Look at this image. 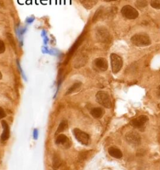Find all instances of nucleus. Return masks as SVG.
Returning a JSON list of instances; mask_svg holds the SVG:
<instances>
[{
  "label": "nucleus",
  "mask_w": 160,
  "mask_h": 170,
  "mask_svg": "<svg viewBox=\"0 0 160 170\" xmlns=\"http://www.w3.org/2000/svg\"><path fill=\"white\" fill-rule=\"evenodd\" d=\"M6 116V114L3 108L0 107V120H1L2 118H5Z\"/></svg>",
  "instance_id": "nucleus-25"
},
{
  "label": "nucleus",
  "mask_w": 160,
  "mask_h": 170,
  "mask_svg": "<svg viewBox=\"0 0 160 170\" xmlns=\"http://www.w3.org/2000/svg\"><path fill=\"white\" fill-rule=\"evenodd\" d=\"M102 14H103V9L101 8H99L94 13L93 18V22H95L97 21V20L100 18V17L101 16Z\"/></svg>",
  "instance_id": "nucleus-22"
},
{
  "label": "nucleus",
  "mask_w": 160,
  "mask_h": 170,
  "mask_svg": "<svg viewBox=\"0 0 160 170\" xmlns=\"http://www.w3.org/2000/svg\"><path fill=\"white\" fill-rule=\"evenodd\" d=\"M37 137H38V131H37L36 130H35V131H34V137H35V139H36Z\"/></svg>",
  "instance_id": "nucleus-27"
},
{
  "label": "nucleus",
  "mask_w": 160,
  "mask_h": 170,
  "mask_svg": "<svg viewBox=\"0 0 160 170\" xmlns=\"http://www.w3.org/2000/svg\"><path fill=\"white\" fill-rule=\"evenodd\" d=\"M131 42L133 45L138 47H146L151 44L150 37L146 33H138L131 38Z\"/></svg>",
  "instance_id": "nucleus-1"
},
{
  "label": "nucleus",
  "mask_w": 160,
  "mask_h": 170,
  "mask_svg": "<svg viewBox=\"0 0 160 170\" xmlns=\"http://www.w3.org/2000/svg\"><path fill=\"white\" fill-rule=\"evenodd\" d=\"M97 2L98 0H83L81 3L85 8L90 9L96 5Z\"/></svg>",
  "instance_id": "nucleus-14"
},
{
  "label": "nucleus",
  "mask_w": 160,
  "mask_h": 170,
  "mask_svg": "<svg viewBox=\"0 0 160 170\" xmlns=\"http://www.w3.org/2000/svg\"><path fill=\"white\" fill-rule=\"evenodd\" d=\"M157 96L159 98H160V85L158 87L157 89Z\"/></svg>",
  "instance_id": "nucleus-26"
},
{
  "label": "nucleus",
  "mask_w": 160,
  "mask_h": 170,
  "mask_svg": "<svg viewBox=\"0 0 160 170\" xmlns=\"http://www.w3.org/2000/svg\"><path fill=\"white\" fill-rule=\"evenodd\" d=\"M96 99L98 104L105 108H110L112 107V103L110 96L104 91H99L96 95Z\"/></svg>",
  "instance_id": "nucleus-2"
},
{
  "label": "nucleus",
  "mask_w": 160,
  "mask_h": 170,
  "mask_svg": "<svg viewBox=\"0 0 160 170\" xmlns=\"http://www.w3.org/2000/svg\"><path fill=\"white\" fill-rule=\"evenodd\" d=\"M68 124L67 121L63 120L61 122L58 126V129H57L56 132V135L65 130L66 129L68 128Z\"/></svg>",
  "instance_id": "nucleus-16"
},
{
  "label": "nucleus",
  "mask_w": 160,
  "mask_h": 170,
  "mask_svg": "<svg viewBox=\"0 0 160 170\" xmlns=\"http://www.w3.org/2000/svg\"><path fill=\"white\" fill-rule=\"evenodd\" d=\"M148 117L146 115H140L138 117L133 119L130 122V124L136 128H140L148 122Z\"/></svg>",
  "instance_id": "nucleus-9"
},
{
  "label": "nucleus",
  "mask_w": 160,
  "mask_h": 170,
  "mask_svg": "<svg viewBox=\"0 0 160 170\" xmlns=\"http://www.w3.org/2000/svg\"><path fill=\"white\" fill-rule=\"evenodd\" d=\"M108 153L112 157L120 159L123 156V153L120 149L115 147H110L108 149Z\"/></svg>",
  "instance_id": "nucleus-12"
},
{
  "label": "nucleus",
  "mask_w": 160,
  "mask_h": 170,
  "mask_svg": "<svg viewBox=\"0 0 160 170\" xmlns=\"http://www.w3.org/2000/svg\"><path fill=\"white\" fill-rule=\"evenodd\" d=\"M68 141V138H67L66 135H64L63 134L60 135L59 136H58V137L56 140V144H65Z\"/></svg>",
  "instance_id": "nucleus-17"
},
{
  "label": "nucleus",
  "mask_w": 160,
  "mask_h": 170,
  "mask_svg": "<svg viewBox=\"0 0 160 170\" xmlns=\"http://www.w3.org/2000/svg\"><path fill=\"white\" fill-rule=\"evenodd\" d=\"M150 5L153 8L160 9V0H151Z\"/></svg>",
  "instance_id": "nucleus-23"
},
{
  "label": "nucleus",
  "mask_w": 160,
  "mask_h": 170,
  "mask_svg": "<svg viewBox=\"0 0 160 170\" xmlns=\"http://www.w3.org/2000/svg\"><path fill=\"white\" fill-rule=\"evenodd\" d=\"M5 50V45L3 41L0 40V54H2Z\"/></svg>",
  "instance_id": "nucleus-24"
},
{
  "label": "nucleus",
  "mask_w": 160,
  "mask_h": 170,
  "mask_svg": "<svg viewBox=\"0 0 160 170\" xmlns=\"http://www.w3.org/2000/svg\"><path fill=\"white\" fill-rule=\"evenodd\" d=\"M92 117L94 118H100L103 115L104 111L100 107L93 108L90 112Z\"/></svg>",
  "instance_id": "nucleus-13"
},
{
  "label": "nucleus",
  "mask_w": 160,
  "mask_h": 170,
  "mask_svg": "<svg viewBox=\"0 0 160 170\" xmlns=\"http://www.w3.org/2000/svg\"><path fill=\"white\" fill-rule=\"evenodd\" d=\"M81 82H76V83H74L73 86H71L69 89H68V90H67V92H66V96H67V95H69V94H71V93H73V92H74V91H75L76 90H77L78 88H80V87H81Z\"/></svg>",
  "instance_id": "nucleus-18"
},
{
  "label": "nucleus",
  "mask_w": 160,
  "mask_h": 170,
  "mask_svg": "<svg viewBox=\"0 0 160 170\" xmlns=\"http://www.w3.org/2000/svg\"><path fill=\"white\" fill-rule=\"evenodd\" d=\"M121 13L125 18L128 19H135L139 15L138 11L135 8L130 5H126L122 8Z\"/></svg>",
  "instance_id": "nucleus-4"
},
{
  "label": "nucleus",
  "mask_w": 160,
  "mask_h": 170,
  "mask_svg": "<svg viewBox=\"0 0 160 170\" xmlns=\"http://www.w3.org/2000/svg\"><path fill=\"white\" fill-rule=\"evenodd\" d=\"M73 135L76 140L81 144L88 145L90 142V136L88 133L81 131L78 128H74L73 130Z\"/></svg>",
  "instance_id": "nucleus-6"
},
{
  "label": "nucleus",
  "mask_w": 160,
  "mask_h": 170,
  "mask_svg": "<svg viewBox=\"0 0 160 170\" xmlns=\"http://www.w3.org/2000/svg\"><path fill=\"white\" fill-rule=\"evenodd\" d=\"M83 35H81L79 37V38H78V39L76 41V42L74 44V45L73 46V47L71 48L70 52H69V56L70 57H71V56L72 55V54L74 52V51H75L76 49L80 46L81 43L82 42V41H83Z\"/></svg>",
  "instance_id": "nucleus-15"
},
{
  "label": "nucleus",
  "mask_w": 160,
  "mask_h": 170,
  "mask_svg": "<svg viewBox=\"0 0 160 170\" xmlns=\"http://www.w3.org/2000/svg\"><path fill=\"white\" fill-rule=\"evenodd\" d=\"M93 66L95 69L102 71H106L108 68V64L106 59L104 57H98L93 61Z\"/></svg>",
  "instance_id": "nucleus-8"
},
{
  "label": "nucleus",
  "mask_w": 160,
  "mask_h": 170,
  "mask_svg": "<svg viewBox=\"0 0 160 170\" xmlns=\"http://www.w3.org/2000/svg\"><path fill=\"white\" fill-rule=\"evenodd\" d=\"M61 164L60 157L58 155H54L53 159V168L54 170L58 169Z\"/></svg>",
  "instance_id": "nucleus-19"
},
{
  "label": "nucleus",
  "mask_w": 160,
  "mask_h": 170,
  "mask_svg": "<svg viewBox=\"0 0 160 170\" xmlns=\"http://www.w3.org/2000/svg\"><path fill=\"white\" fill-rule=\"evenodd\" d=\"M105 1L107 2H110V1H117V0H104Z\"/></svg>",
  "instance_id": "nucleus-28"
},
{
  "label": "nucleus",
  "mask_w": 160,
  "mask_h": 170,
  "mask_svg": "<svg viewBox=\"0 0 160 170\" xmlns=\"http://www.w3.org/2000/svg\"><path fill=\"white\" fill-rule=\"evenodd\" d=\"M1 79H2V74L1 73V72H0V80Z\"/></svg>",
  "instance_id": "nucleus-29"
},
{
  "label": "nucleus",
  "mask_w": 160,
  "mask_h": 170,
  "mask_svg": "<svg viewBox=\"0 0 160 170\" xmlns=\"http://www.w3.org/2000/svg\"><path fill=\"white\" fill-rule=\"evenodd\" d=\"M125 139L129 144L132 146H138L141 144V136L134 131H130L125 135Z\"/></svg>",
  "instance_id": "nucleus-5"
},
{
  "label": "nucleus",
  "mask_w": 160,
  "mask_h": 170,
  "mask_svg": "<svg viewBox=\"0 0 160 170\" xmlns=\"http://www.w3.org/2000/svg\"><path fill=\"white\" fill-rule=\"evenodd\" d=\"M148 5L147 0H137L135 3V5L139 9L145 8Z\"/></svg>",
  "instance_id": "nucleus-20"
},
{
  "label": "nucleus",
  "mask_w": 160,
  "mask_h": 170,
  "mask_svg": "<svg viewBox=\"0 0 160 170\" xmlns=\"http://www.w3.org/2000/svg\"><path fill=\"white\" fill-rule=\"evenodd\" d=\"M6 36H7L10 44H11V46L13 47V48L15 49V50H16V43H15L14 37H13V35L11 33H7L6 34Z\"/></svg>",
  "instance_id": "nucleus-21"
},
{
  "label": "nucleus",
  "mask_w": 160,
  "mask_h": 170,
  "mask_svg": "<svg viewBox=\"0 0 160 170\" xmlns=\"http://www.w3.org/2000/svg\"><path fill=\"white\" fill-rule=\"evenodd\" d=\"M88 58L85 54H80L79 56L76 57L74 61V67L76 69H80V68L83 67L86 65L88 62Z\"/></svg>",
  "instance_id": "nucleus-10"
},
{
  "label": "nucleus",
  "mask_w": 160,
  "mask_h": 170,
  "mask_svg": "<svg viewBox=\"0 0 160 170\" xmlns=\"http://www.w3.org/2000/svg\"><path fill=\"white\" fill-rule=\"evenodd\" d=\"M96 39L101 42H106L110 39V33L108 31L103 27H100L96 30Z\"/></svg>",
  "instance_id": "nucleus-7"
},
{
  "label": "nucleus",
  "mask_w": 160,
  "mask_h": 170,
  "mask_svg": "<svg viewBox=\"0 0 160 170\" xmlns=\"http://www.w3.org/2000/svg\"><path fill=\"white\" fill-rule=\"evenodd\" d=\"M1 125L3 128V131L1 136V141L2 142H4L8 140L9 138V134H10L9 128L7 122H6L5 120H3L1 122Z\"/></svg>",
  "instance_id": "nucleus-11"
},
{
  "label": "nucleus",
  "mask_w": 160,
  "mask_h": 170,
  "mask_svg": "<svg viewBox=\"0 0 160 170\" xmlns=\"http://www.w3.org/2000/svg\"><path fill=\"white\" fill-rule=\"evenodd\" d=\"M111 69L114 74H117L120 71L123 67V59L118 54L112 53L110 55Z\"/></svg>",
  "instance_id": "nucleus-3"
}]
</instances>
